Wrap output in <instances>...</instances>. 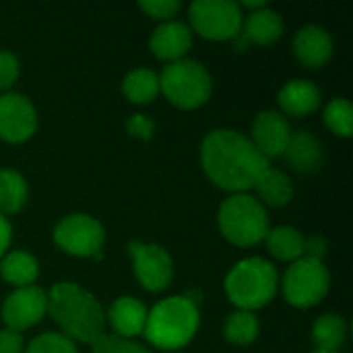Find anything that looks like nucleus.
<instances>
[{"label":"nucleus","mask_w":353,"mask_h":353,"mask_svg":"<svg viewBox=\"0 0 353 353\" xmlns=\"http://www.w3.org/2000/svg\"><path fill=\"white\" fill-rule=\"evenodd\" d=\"M201 165L209 180L232 192H246L269 168V159L248 137L232 128L211 130L201 145Z\"/></svg>","instance_id":"obj_1"},{"label":"nucleus","mask_w":353,"mask_h":353,"mask_svg":"<svg viewBox=\"0 0 353 353\" xmlns=\"http://www.w3.org/2000/svg\"><path fill=\"white\" fill-rule=\"evenodd\" d=\"M48 314L74 343H93L105 333V310L97 298L72 281L56 283L48 294Z\"/></svg>","instance_id":"obj_2"},{"label":"nucleus","mask_w":353,"mask_h":353,"mask_svg":"<svg viewBox=\"0 0 353 353\" xmlns=\"http://www.w3.org/2000/svg\"><path fill=\"white\" fill-rule=\"evenodd\" d=\"M199 325V306L192 304L186 296H172L157 302L149 310L143 335L153 347L174 352L192 341Z\"/></svg>","instance_id":"obj_3"},{"label":"nucleus","mask_w":353,"mask_h":353,"mask_svg":"<svg viewBox=\"0 0 353 353\" xmlns=\"http://www.w3.org/2000/svg\"><path fill=\"white\" fill-rule=\"evenodd\" d=\"M279 288L277 269L259 256L244 259L225 277V294L238 310L254 312L267 306Z\"/></svg>","instance_id":"obj_4"},{"label":"nucleus","mask_w":353,"mask_h":353,"mask_svg":"<svg viewBox=\"0 0 353 353\" xmlns=\"http://www.w3.org/2000/svg\"><path fill=\"white\" fill-rule=\"evenodd\" d=\"M217 223L223 238L242 248L265 242L271 230L267 209L248 192L228 196L219 207Z\"/></svg>","instance_id":"obj_5"},{"label":"nucleus","mask_w":353,"mask_h":353,"mask_svg":"<svg viewBox=\"0 0 353 353\" xmlns=\"http://www.w3.org/2000/svg\"><path fill=\"white\" fill-rule=\"evenodd\" d=\"M159 91L180 110H196L209 101L213 81L209 70L196 60H178L159 74Z\"/></svg>","instance_id":"obj_6"},{"label":"nucleus","mask_w":353,"mask_h":353,"mask_svg":"<svg viewBox=\"0 0 353 353\" xmlns=\"http://www.w3.org/2000/svg\"><path fill=\"white\" fill-rule=\"evenodd\" d=\"M285 300L296 308H312L325 300L331 288V275L321 261L298 259L294 261L281 281Z\"/></svg>","instance_id":"obj_7"},{"label":"nucleus","mask_w":353,"mask_h":353,"mask_svg":"<svg viewBox=\"0 0 353 353\" xmlns=\"http://www.w3.org/2000/svg\"><path fill=\"white\" fill-rule=\"evenodd\" d=\"M190 31H196L201 37L211 41L234 39L244 21V12L238 2L232 0H196L188 10Z\"/></svg>","instance_id":"obj_8"},{"label":"nucleus","mask_w":353,"mask_h":353,"mask_svg":"<svg viewBox=\"0 0 353 353\" xmlns=\"http://www.w3.org/2000/svg\"><path fill=\"white\" fill-rule=\"evenodd\" d=\"M103 240L105 232L101 223L85 213H72L66 215L56 228H54V242L72 256L81 259H101L103 252Z\"/></svg>","instance_id":"obj_9"},{"label":"nucleus","mask_w":353,"mask_h":353,"mask_svg":"<svg viewBox=\"0 0 353 353\" xmlns=\"http://www.w3.org/2000/svg\"><path fill=\"white\" fill-rule=\"evenodd\" d=\"M128 252L132 256L134 277L147 292H163L172 283L174 263L165 248L159 244L130 242Z\"/></svg>","instance_id":"obj_10"},{"label":"nucleus","mask_w":353,"mask_h":353,"mask_svg":"<svg viewBox=\"0 0 353 353\" xmlns=\"http://www.w3.org/2000/svg\"><path fill=\"white\" fill-rule=\"evenodd\" d=\"M48 314V294L37 288H19L2 304V321L6 329L23 333L35 327Z\"/></svg>","instance_id":"obj_11"},{"label":"nucleus","mask_w":353,"mask_h":353,"mask_svg":"<svg viewBox=\"0 0 353 353\" xmlns=\"http://www.w3.org/2000/svg\"><path fill=\"white\" fill-rule=\"evenodd\" d=\"M35 130V105L21 93H0V139L6 143H25Z\"/></svg>","instance_id":"obj_12"},{"label":"nucleus","mask_w":353,"mask_h":353,"mask_svg":"<svg viewBox=\"0 0 353 353\" xmlns=\"http://www.w3.org/2000/svg\"><path fill=\"white\" fill-rule=\"evenodd\" d=\"M290 137H292V128H290L288 118L281 112L265 110L254 118L248 139L263 153V157L271 159V157L283 155L290 143Z\"/></svg>","instance_id":"obj_13"},{"label":"nucleus","mask_w":353,"mask_h":353,"mask_svg":"<svg viewBox=\"0 0 353 353\" xmlns=\"http://www.w3.org/2000/svg\"><path fill=\"white\" fill-rule=\"evenodd\" d=\"M283 33V19L277 10H271L269 6L254 10L244 17L240 33L232 39L236 50L244 52L248 46H271L275 43Z\"/></svg>","instance_id":"obj_14"},{"label":"nucleus","mask_w":353,"mask_h":353,"mask_svg":"<svg viewBox=\"0 0 353 353\" xmlns=\"http://www.w3.org/2000/svg\"><path fill=\"white\" fill-rule=\"evenodd\" d=\"M192 46V31L182 21H165L161 23L149 39V48L153 56L165 62H178L184 60Z\"/></svg>","instance_id":"obj_15"},{"label":"nucleus","mask_w":353,"mask_h":353,"mask_svg":"<svg viewBox=\"0 0 353 353\" xmlns=\"http://www.w3.org/2000/svg\"><path fill=\"white\" fill-rule=\"evenodd\" d=\"M147 314H149V310L145 308L143 302H139L132 296H122L112 302V306L105 314V321L112 325L116 337L134 341V337L143 335V331H145Z\"/></svg>","instance_id":"obj_16"},{"label":"nucleus","mask_w":353,"mask_h":353,"mask_svg":"<svg viewBox=\"0 0 353 353\" xmlns=\"http://www.w3.org/2000/svg\"><path fill=\"white\" fill-rule=\"evenodd\" d=\"M294 52L304 66L321 68L333 56V39L327 29L319 25H306L294 37Z\"/></svg>","instance_id":"obj_17"},{"label":"nucleus","mask_w":353,"mask_h":353,"mask_svg":"<svg viewBox=\"0 0 353 353\" xmlns=\"http://www.w3.org/2000/svg\"><path fill=\"white\" fill-rule=\"evenodd\" d=\"M277 101L283 116L288 114L294 118H304L321 108V89L312 81L294 79L281 87Z\"/></svg>","instance_id":"obj_18"},{"label":"nucleus","mask_w":353,"mask_h":353,"mask_svg":"<svg viewBox=\"0 0 353 353\" xmlns=\"http://www.w3.org/2000/svg\"><path fill=\"white\" fill-rule=\"evenodd\" d=\"M285 161L300 174H314L321 170L325 153H323V145L321 141L306 130H298L292 132L290 143L283 151Z\"/></svg>","instance_id":"obj_19"},{"label":"nucleus","mask_w":353,"mask_h":353,"mask_svg":"<svg viewBox=\"0 0 353 353\" xmlns=\"http://www.w3.org/2000/svg\"><path fill=\"white\" fill-rule=\"evenodd\" d=\"M259 194V203L265 207H273V209H279V207H285L292 199H294V184L290 180V176L277 168H267L259 180L254 182L252 186Z\"/></svg>","instance_id":"obj_20"},{"label":"nucleus","mask_w":353,"mask_h":353,"mask_svg":"<svg viewBox=\"0 0 353 353\" xmlns=\"http://www.w3.org/2000/svg\"><path fill=\"white\" fill-rule=\"evenodd\" d=\"M0 275L6 283L14 285L17 290L29 288L35 285V279L39 275V265L29 252L12 250L0 259Z\"/></svg>","instance_id":"obj_21"},{"label":"nucleus","mask_w":353,"mask_h":353,"mask_svg":"<svg viewBox=\"0 0 353 353\" xmlns=\"http://www.w3.org/2000/svg\"><path fill=\"white\" fill-rule=\"evenodd\" d=\"M265 242H267V250L277 261L294 263L304 256V236L292 225H277L269 230Z\"/></svg>","instance_id":"obj_22"},{"label":"nucleus","mask_w":353,"mask_h":353,"mask_svg":"<svg viewBox=\"0 0 353 353\" xmlns=\"http://www.w3.org/2000/svg\"><path fill=\"white\" fill-rule=\"evenodd\" d=\"M122 93L130 103H151L159 93V74L151 68H137L126 74L122 83Z\"/></svg>","instance_id":"obj_23"},{"label":"nucleus","mask_w":353,"mask_h":353,"mask_svg":"<svg viewBox=\"0 0 353 353\" xmlns=\"http://www.w3.org/2000/svg\"><path fill=\"white\" fill-rule=\"evenodd\" d=\"M347 335V325L339 314H323L312 327V339L319 352L337 353Z\"/></svg>","instance_id":"obj_24"},{"label":"nucleus","mask_w":353,"mask_h":353,"mask_svg":"<svg viewBox=\"0 0 353 353\" xmlns=\"http://www.w3.org/2000/svg\"><path fill=\"white\" fill-rule=\"evenodd\" d=\"M27 203V182L14 170H0V215H12Z\"/></svg>","instance_id":"obj_25"},{"label":"nucleus","mask_w":353,"mask_h":353,"mask_svg":"<svg viewBox=\"0 0 353 353\" xmlns=\"http://www.w3.org/2000/svg\"><path fill=\"white\" fill-rule=\"evenodd\" d=\"M261 331V323L254 312L248 310H234L223 325V335L230 343L246 347L256 341Z\"/></svg>","instance_id":"obj_26"},{"label":"nucleus","mask_w":353,"mask_h":353,"mask_svg":"<svg viewBox=\"0 0 353 353\" xmlns=\"http://www.w3.org/2000/svg\"><path fill=\"white\" fill-rule=\"evenodd\" d=\"M325 124L329 126L331 132H335L337 137H352L353 130V108L350 99L345 97H335L333 101L327 103L325 108Z\"/></svg>","instance_id":"obj_27"},{"label":"nucleus","mask_w":353,"mask_h":353,"mask_svg":"<svg viewBox=\"0 0 353 353\" xmlns=\"http://www.w3.org/2000/svg\"><path fill=\"white\" fill-rule=\"evenodd\" d=\"M25 353H79V350L62 333H41L27 345Z\"/></svg>","instance_id":"obj_28"},{"label":"nucleus","mask_w":353,"mask_h":353,"mask_svg":"<svg viewBox=\"0 0 353 353\" xmlns=\"http://www.w3.org/2000/svg\"><path fill=\"white\" fill-rule=\"evenodd\" d=\"M91 352L93 353H151L145 345L137 343V341H128V339H120L116 335L103 333L101 337H97L91 343Z\"/></svg>","instance_id":"obj_29"},{"label":"nucleus","mask_w":353,"mask_h":353,"mask_svg":"<svg viewBox=\"0 0 353 353\" xmlns=\"http://www.w3.org/2000/svg\"><path fill=\"white\" fill-rule=\"evenodd\" d=\"M19 79V60L12 52L0 50V93H6Z\"/></svg>","instance_id":"obj_30"},{"label":"nucleus","mask_w":353,"mask_h":353,"mask_svg":"<svg viewBox=\"0 0 353 353\" xmlns=\"http://www.w3.org/2000/svg\"><path fill=\"white\" fill-rule=\"evenodd\" d=\"M141 8L149 17L165 23V21H172V17L182 8V4L178 0H147V2H141Z\"/></svg>","instance_id":"obj_31"},{"label":"nucleus","mask_w":353,"mask_h":353,"mask_svg":"<svg viewBox=\"0 0 353 353\" xmlns=\"http://www.w3.org/2000/svg\"><path fill=\"white\" fill-rule=\"evenodd\" d=\"M126 130L130 137L141 139V141H151L153 132H155V122L151 118H147L145 114H134L128 118L126 122Z\"/></svg>","instance_id":"obj_32"},{"label":"nucleus","mask_w":353,"mask_h":353,"mask_svg":"<svg viewBox=\"0 0 353 353\" xmlns=\"http://www.w3.org/2000/svg\"><path fill=\"white\" fill-rule=\"evenodd\" d=\"M0 353H23V333L2 329L0 331Z\"/></svg>","instance_id":"obj_33"},{"label":"nucleus","mask_w":353,"mask_h":353,"mask_svg":"<svg viewBox=\"0 0 353 353\" xmlns=\"http://www.w3.org/2000/svg\"><path fill=\"white\" fill-rule=\"evenodd\" d=\"M304 256L323 263V259L327 256V240L321 238V236L304 238Z\"/></svg>","instance_id":"obj_34"},{"label":"nucleus","mask_w":353,"mask_h":353,"mask_svg":"<svg viewBox=\"0 0 353 353\" xmlns=\"http://www.w3.org/2000/svg\"><path fill=\"white\" fill-rule=\"evenodd\" d=\"M12 240V228L8 223V219L4 215H0V259L6 254V248L10 246Z\"/></svg>","instance_id":"obj_35"},{"label":"nucleus","mask_w":353,"mask_h":353,"mask_svg":"<svg viewBox=\"0 0 353 353\" xmlns=\"http://www.w3.org/2000/svg\"><path fill=\"white\" fill-rule=\"evenodd\" d=\"M238 6H240V10H242V8H248V10H252V12H254V10L265 8V6H267V2H265V0H254V2H252V0H244V2H242V4H238Z\"/></svg>","instance_id":"obj_36"},{"label":"nucleus","mask_w":353,"mask_h":353,"mask_svg":"<svg viewBox=\"0 0 353 353\" xmlns=\"http://www.w3.org/2000/svg\"><path fill=\"white\" fill-rule=\"evenodd\" d=\"M312 353H329V352H319V350H316V352H312Z\"/></svg>","instance_id":"obj_37"}]
</instances>
